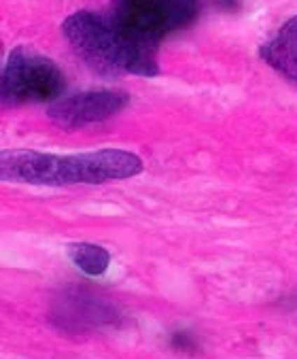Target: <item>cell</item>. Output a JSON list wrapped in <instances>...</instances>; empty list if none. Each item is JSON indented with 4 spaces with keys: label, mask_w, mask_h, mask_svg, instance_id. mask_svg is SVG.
Masks as SVG:
<instances>
[{
    "label": "cell",
    "mask_w": 297,
    "mask_h": 359,
    "mask_svg": "<svg viewBox=\"0 0 297 359\" xmlns=\"http://www.w3.org/2000/svg\"><path fill=\"white\" fill-rule=\"evenodd\" d=\"M62 30L72 51L98 75H160L158 45L132 32L113 13L77 11L64 22Z\"/></svg>",
    "instance_id": "1"
},
{
    "label": "cell",
    "mask_w": 297,
    "mask_h": 359,
    "mask_svg": "<svg viewBox=\"0 0 297 359\" xmlns=\"http://www.w3.org/2000/svg\"><path fill=\"white\" fill-rule=\"evenodd\" d=\"M113 317L111 309L104 306L98 298H70L68 300V309L60 315L62 321H66V327L70 330H85L92 327L96 323H104Z\"/></svg>",
    "instance_id": "7"
},
{
    "label": "cell",
    "mask_w": 297,
    "mask_h": 359,
    "mask_svg": "<svg viewBox=\"0 0 297 359\" xmlns=\"http://www.w3.org/2000/svg\"><path fill=\"white\" fill-rule=\"evenodd\" d=\"M0 73H3V70H0Z\"/></svg>",
    "instance_id": "11"
},
{
    "label": "cell",
    "mask_w": 297,
    "mask_h": 359,
    "mask_svg": "<svg viewBox=\"0 0 297 359\" xmlns=\"http://www.w3.org/2000/svg\"><path fill=\"white\" fill-rule=\"evenodd\" d=\"M68 257L81 272L90 276H102L111 266V253L94 243H74L68 247Z\"/></svg>",
    "instance_id": "8"
},
{
    "label": "cell",
    "mask_w": 297,
    "mask_h": 359,
    "mask_svg": "<svg viewBox=\"0 0 297 359\" xmlns=\"http://www.w3.org/2000/svg\"><path fill=\"white\" fill-rule=\"evenodd\" d=\"M64 92L62 70L39 51L15 49L0 73V104H26L57 100Z\"/></svg>",
    "instance_id": "3"
},
{
    "label": "cell",
    "mask_w": 297,
    "mask_h": 359,
    "mask_svg": "<svg viewBox=\"0 0 297 359\" xmlns=\"http://www.w3.org/2000/svg\"><path fill=\"white\" fill-rule=\"evenodd\" d=\"M113 15L148 43L189 26L198 15V0H117Z\"/></svg>",
    "instance_id": "4"
},
{
    "label": "cell",
    "mask_w": 297,
    "mask_h": 359,
    "mask_svg": "<svg viewBox=\"0 0 297 359\" xmlns=\"http://www.w3.org/2000/svg\"><path fill=\"white\" fill-rule=\"evenodd\" d=\"M259 57L289 81L297 83V15L289 18L276 36L261 45Z\"/></svg>",
    "instance_id": "6"
},
{
    "label": "cell",
    "mask_w": 297,
    "mask_h": 359,
    "mask_svg": "<svg viewBox=\"0 0 297 359\" xmlns=\"http://www.w3.org/2000/svg\"><path fill=\"white\" fill-rule=\"evenodd\" d=\"M172 346H174L177 351H181V353H193V351H195L193 338H191L189 334H185V332H177V334L172 336Z\"/></svg>",
    "instance_id": "9"
},
{
    "label": "cell",
    "mask_w": 297,
    "mask_h": 359,
    "mask_svg": "<svg viewBox=\"0 0 297 359\" xmlns=\"http://www.w3.org/2000/svg\"><path fill=\"white\" fill-rule=\"evenodd\" d=\"M142 160L123 149H102L77 156H51L30 149L0 151V181L30 185H100L140 175Z\"/></svg>",
    "instance_id": "2"
},
{
    "label": "cell",
    "mask_w": 297,
    "mask_h": 359,
    "mask_svg": "<svg viewBox=\"0 0 297 359\" xmlns=\"http://www.w3.org/2000/svg\"><path fill=\"white\" fill-rule=\"evenodd\" d=\"M216 5H221L223 9H236L238 7V0H214Z\"/></svg>",
    "instance_id": "10"
},
{
    "label": "cell",
    "mask_w": 297,
    "mask_h": 359,
    "mask_svg": "<svg viewBox=\"0 0 297 359\" xmlns=\"http://www.w3.org/2000/svg\"><path fill=\"white\" fill-rule=\"evenodd\" d=\"M127 104V94L117 90H92L57 98L47 115L62 128H83L117 115Z\"/></svg>",
    "instance_id": "5"
}]
</instances>
